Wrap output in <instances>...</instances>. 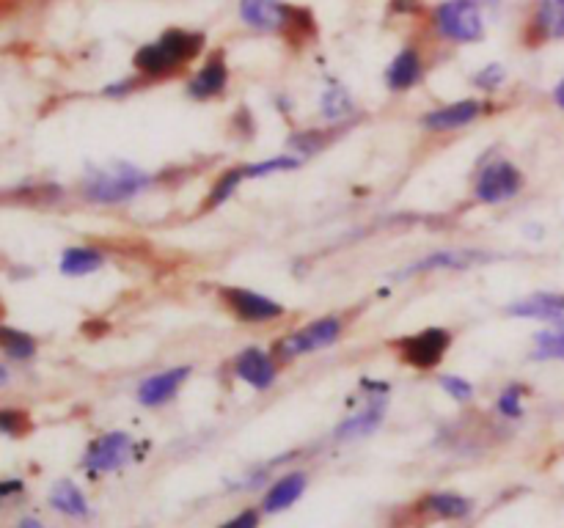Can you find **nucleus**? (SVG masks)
<instances>
[{"label": "nucleus", "instance_id": "f257e3e1", "mask_svg": "<svg viewBox=\"0 0 564 528\" xmlns=\"http://www.w3.org/2000/svg\"><path fill=\"white\" fill-rule=\"evenodd\" d=\"M201 50H204V33L168 28L155 42L138 47V53L133 55V66L141 77L157 80L188 66L196 55H201Z\"/></svg>", "mask_w": 564, "mask_h": 528}, {"label": "nucleus", "instance_id": "f03ea898", "mask_svg": "<svg viewBox=\"0 0 564 528\" xmlns=\"http://www.w3.org/2000/svg\"><path fill=\"white\" fill-rule=\"evenodd\" d=\"M149 187H152V176L146 171L127 160H116L102 168H91L83 182V196L89 198L91 204L116 207V204H127V201L138 198Z\"/></svg>", "mask_w": 564, "mask_h": 528}, {"label": "nucleus", "instance_id": "7ed1b4c3", "mask_svg": "<svg viewBox=\"0 0 564 528\" xmlns=\"http://www.w3.org/2000/svg\"><path fill=\"white\" fill-rule=\"evenodd\" d=\"M344 328H347V319L339 317V314H325V317L311 319L306 325L287 333L284 339H278L273 344V355H276L278 363H284L295 361L300 355L328 350V347L342 341Z\"/></svg>", "mask_w": 564, "mask_h": 528}, {"label": "nucleus", "instance_id": "20e7f679", "mask_svg": "<svg viewBox=\"0 0 564 528\" xmlns=\"http://www.w3.org/2000/svg\"><path fill=\"white\" fill-rule=\"evenodd\" d=\"M432 25L446 42L474 44L485 36V20L479 0H443L432 11Z\"/></svg>", "mask_w": 564, "mask_h": 528}, {"label": "nucleus", "instance_id": "39448f33", "mask_svg": "<svg viewBox=\"0 0 564 528\" xmlns=\"http://www.w3.org/2000/svg\"><path fill=\"white\" fill-rule=\"evenodd\" d=\"M449 347H452V330L446 328H424L419 333H408L391 341V350L397 352L399 361L421 372L435 369Z\"/></svg>", "mask_w": 564, "mask_h": 528}, {"label": "nucleus", "instance_id": "423d86ee", "mask_svg": "<svg viewBox=\"0 0 564 528\" xmlns=\"http://www.w3.org/2000/svg\"><path fill=\"white\" fill-rule=\"evenodd\" d=\"M218 297H221L223 308L243 325H267V322H276L287 314V308L278 300L262 295L256 289H245V286H218Z\"/></svg>", "mask_w": 564, "mask_h": 528}, {"label": "nucleus", "instance_id": "0eeeda50", "mask_svg": "<svg viewBox=\"0 0 564 528\" xmlns=\"http://www.w3.org/2000/svg\"><path fill=\"white\" fill-rule=\"evenodd\" d=\"M526 185V176L518 165L509 163L504 157L490 160L474 179V198L479 204L496 207L504 201H512Z\"/></svg>", "mask_w": 564, "mask_h": 528}, {"label": "nucleus", "instance_id": "6e6552de", "mask_svg": "<svg viewBox=\"0 0 564 528\" xmlns=\"http://www.w3.org/2000/svg\"><path fill=\"white\" fill-rule=\"evenodd\" d=\"M361 388L366 391V402L361 410H355L353 416H347L339 424V427L333 429V438L342 440H361V438H369L372 432L380 429L383 424V418H386V410H388V394H391V385L388 383H369L364 380Z\"/></svg>", "mask_w": 564, "mask_h": 528}, {"label": "nucleus", "instance_id": "1a4fd4ad", "mask_svg": "<svg viewBox=\"0 0 564 528\" xmlns=\"http://www.w3.org/2000/svg\"><path fill=\"white\" fill-rule=\"evenodd\" d=\"M240 20L262 33H284L292 28L303 31L309 22V11L292 9L281 0H240Z\"/></svg>", "mask_w": 564, "mask_h": 528}, {"label": "nucleus", "instance_id": "9d476101", "mask_svg": "<svg viewBox=\"0 0 564 528\" xmlns=\"http://www.w3.org/2000/svg\"><path fill=\"white\" fill-rule=\"evenodd\" d=\"M135 440L127 432H108L91 440L89 449L83 454V468L89 473H111L124 468L133 460Z\"/></svg>", "mask_w": 564, "mask_h": 528}, {"label": "nucleus", "instance_id": "9b49d317", "mask_svg": "<svg viewBox=\"0 0 564 528\" xmlns=\"http://www.w3.org/2000/svg\"><path fill=\"white\" fill-rule=\"evenodd\" d=\"M490 102L485 99H460V102H449L443 108L427 110L419 119V124L427 132H449V130H460V127H468L474 124L482 116L490 113Z\"/></svg>", "mask_w": 564, "mask_h": 528}, {"label": "nucleus", "instance_id": "f8f14e48", "mask_svg": "<svg viewBox=\"0 0 564 528\" xmlns=\"http://www.w3.org/2000/svg\"><path fill=\"white\" fill-rule=\"evenodd\" d=\"M234 377L254 391H270L278 383V361L262 347H245L234 355Z\"/></svg>", "mask_w": 564, "mask_h": 528}, {"label": "nucleus", "instance_id": "ddd939ff", "mask_svg": "<svg viewBox=\"0 0 564 528\" xmlns=\"http://www.w3.org/2000/svg\"><path fill=\"white\" fill-rule=\"evenodd\" d=\"M487 259H493V256L474 251V248H441V251H432L427 253V256H421L419 262L408 264V267L397 275V281H405V278H413V275L438 273V270H468L471 264L487 262Z\"/></svg>", "mask_w": 564, "mask_h": 528}, {"label": "nucleus", "instance_id": "4468645a", "mask_svg": "<svg viewBox=\"0 0 564 528\" xmlns=\"http://www.w3.org/2000/svg\"><path fill=\"white\" fill-rule=\"evenodd\" d=\"M190 374H193V366H171L163 372L149 374L138 383L135 396L144 407H163L182 391V385L188 383Z\"/></svg>", "mask_w": 564, "mask_h": 528}, {"label": "nucleus", "instance_id": "2eb2a0df", "mask_svg": "<svg viewBox=\"0 0 564 528\" xmlns=\"http://www.w3.org/2000/svg\"><path fill=\"white\" fill-rule=\"evenodd\" d=\"M226 88H229V64H226L223 53H215L201 64L196 75L190 77L185 91H188L190 99L207 102V99L221 97Z\"/></svg>", "mask_w": 564, "mask_h": 528}, {"label": "nucleus", "instance_id": "dca6fc26", "mask_svg": "<svg viewBox=\"0 0 564 528\" xmlns=\"http://www.w3.org/2000/svg\"><path fill=\"white\" fill-rule=\"evenodd\" d=\"M386 88L391 94H405L410 88H416L424 80V61L416 47H402L391 64L386 66Z\"/></svg>", "mask_w": 564, "mask_h": 528}, {"label": "nucleus", "instance_id": "f3484780", "mask_svg": "<svg viewBox=\"0 0 564 528\" xmlns=\"http://www.w3.org/2000/svg\"><path fill=\"white\" fill-rule=\"evenodd\" d=\"M507 314L509 317L542 319V322H551V325H564V295L537 292V295L509 303Z\"/></svg>", "mask_w": 564, "mask_h": 528}, {"label": "nucleus", "instance_id": "a211bd4d", "mask_svg": "<svg viewBox=\"0 0 564 528\" xmlns=\"http://www.w3.org/2000/svg\"><path fill=\"white\" fill-rule=\"evenodd\" d=\"M306 484H309V476L300 471H292L276 479L267 487L265 498H262V512L265 515H278V512H284L292 504H298L300 495L306 493Z\"/></svg>", "mask_w": 564, "mask_h": 528}, {"label": "nucleus", "instance_id": "6ab92c4d", "mask_svg": "<svg viewBox=\"0 0 564 528\" xmlns=\"http://www.w3.org/2000/svg\"><path fill=\"white\" fill-rule=\"evenodd\" d=\"M471 498L460 493H430L419 501L421 515L432 517V520H463L471 515Z\"/></svg>", "mask_w": 564, "mask_h": 528}, {"label": "nucleus", "instance_id": "aec40b11", "mask_svg": "<svg viewBox=\"0 0 564 528\" xmlns=\"http://www.w3.org/2000/svg\"><path fill=\"white\" fill-rule=\"evenodd\" d=\"M105 253L100 248H91V245H72L67 251L61 253V262L58 270L69 278H83V275H94L97 270L105 267Z\"/></svg>", "mask_w": 564, "mask_h": 528}, {"label": "nucleus", "instance_id": "412c9836", "mask_svg": "<svg viewBox=\"0 0 564 528\" xmlns=\"http://www.w3.org/2000/svg\"><path fill=\"white\" fill-rule=\"evenodd\" d=\"M50 506H53L56 512H61V515L78 517V520L91 515L86 495H83V490H80L78 484L72 482H58L56 487L50 490Z\"/></svg>", "mask_w": 564, "mask_h": 528}, {"label": "nucleus", "instance_id": "4be33fe9", "mask_svg": "<svg viewBox=\"0 0 564 528\" xmlns=\"http://www.w3.org/2000/svg\"><path fill=\"white\" fill-rule=\"evenodd\" d=\"M531 28L540 39H564V0H540Z\"/></svg>", "mask_w": 564, "mask_h": 528}, {"label": "nucleus", "instance_id": "5701e85b", "mask_svg": "<svg viewBox=\"0 0 564 528\" xmlns=\"http://www.w3.org/2000/svg\"><path fill=\"white\" fill-rule=\"evenodd\" d=\"M355 113V102L350 97V91L342 86H331L322 91L320 97V116L328 124H339V121H347Z\"/></svg>", "mask_w": 564, "mask_h": 528}, {"label": "nucleus", "instance_id": "b1692460", "mask_svg": "<svg viewBox=\"0 0 564 528\" xmlns=\"http://www.w3.org/2000/svg\"><path fill=\"white\" fill-rule=\"evenodd\" d=\"M300 165H303V157H300V154H276V157H265V160L243 165V174L248 182H254V179H265V176L295 171Z\"/></svg>", "mask_w": 564, "mask_h": 528}, {"label": "nucleus", "instance_id": "393cba45", "mask_svg": "<svg viewBox=\"0 0 564 528\" xmlns=\"http://www.w3.org/2000/svg\"><path fill=\"white\" fill-rule=\"evenodd\" d=\"M534 361H564V325L534 333Z\"/></svg>", "mask_w": 564, "mask_h": 528}, {"label": "nucleus", "instance_id": "a878e982", "mask_svg": "<svg viewBox=\"0 0 564 528\" xmlns=\"http://www.w3.org/2000/svg\"><path fill=\"white\" fill-rule=\"evenodd\" d=\"M0 347L12 361H31L36 355V339L25 330L0 328Z\"/></svg>", "mask_w": 564, "mask_h": 528}, {"label": "nucleus", "instance_id": "bb28decb", "mask_svg": "<svg viewBox=\"0 0 564 528\" xmlns=\"http://www.w3.org/2000/svg\"><path fill=\"white\" fill-rule=\"evenodd\" d=\"M243 182H245L243 168H229L226 174L218 176V182H215L210 193H207V198H204V209H215L221 207V204H226V201L237 193V187L243 185Z\"/></svg>", "mask_w": 564, "mask_h": 528}, {"label": "nucleus", "instance_id": "cd10ccee", "mask_svg": "<svg viewBox=\"0 0 564 528\" xmlns=\"http://www.w3.org/2000/svg\"><path fill=\"white\" fill-rule=\"evenodd\" d=\"M496 410H498V416L509 418V421H518V418H523V385L509 383L507 388L496 396Z\"/></svg>", "mask_w": 564, "mask_h": 528}, {"label": "nucleus", "instance_id": "c85d7f7f", "mask_svg": "<svg viewBox=\"0 0 564 528\" xmlns=\"http://www.w3.org/2000/svg\"><path fill=\"white\" fill-rule=\"evenodd\" d=\"M438 385L443 388V394L452 396L457 405H468L476 394V388L471 385V380L457 377V374H441V377H438Z\"/></svg>", "mask_w": 564, "mask_h": 528}, {"label": "nucleus", "instance_id": "c756f323", "mask_svg": "<svg viewBox=\"0 0 564 528\" xmlns=\"http://www.w3.org/2000/svg\"><path fill=\"white\" fill-rule=\"evenodd\" d=\"M504 80H507V69L501 64H487L485 69H479L474 75V86L479 91H485V94H493L498 88L504 86Z\"/></svg>", "mask_w": 564, "mask_h": 528}, {"label": "nucleus", "instance_id": "7c9ffc66", "mask_svg": "<svg viewBox=\"0 0 564 528\" xmlns=\"http://www.w3.org/2000/svg\"><path fill=\"white\" fill-rule=\"evenodd\" d=\"M25 427H28V421H25L23 413H17V410H3V413H0V432H6V435H23Z\"/></svg>", "mask_w": 564, "mask_h": 528}, {"label": "nucleus", "instance_id": "2f4dec72", "mask_svg": "<svg viewBox=\"0 0 564 528\" xmlns=\"http://www.w3.org/2000/svg\"><path fill=\"white\" fill-rule=\"evenodd\" d=\"M218 528H259V509H243L240 515H234Z\"/></svg>", "mask_w": 564, "mask_h": 528}, {"label": "nucleus", "instance_id": "473e14b6", "mask_svg": "<svg viewBox=\"0 0 564 528\" xmlns=\"http://www.w3.org/2000/svg\"><path fill=\"white\" fill-rule=\"evenodd\" d=\"M20 490H23V482H17V479H14V482H0V498H3V495L20 493Z\"/></svg>", "mask_w": 564, "mask_h": 528}, {"label": "nucleus", "instance_id": "72a5a7b5", "mask_svg": "<svg viewBox=\"0 0 564 528\" xmlns=\"http://www.w3.org/2000/svg\"><path fill=\"white\" fill-rule=\"evenodd\" d=\"M17 528H45V523H42V520H36V517H23Z\"/></svg>", "mask_w": 564, "mask_h": 528}, {"label": "nucleus", "instance_id": "f704fd0d", "mask_svg": "<svg viewBox=\"0 0 564 528\" xmlns=\"http://www.w3.org/2000/svg\"><path fill=\"white\" fill-rule=\"evenodd\" d=\"M553 102H556V105L564 110V80L559 83V86L553 88Z\"/></svg>", "mask_w": 564, "mask_h": 528}, {"label": "nucleus", "instance_id": "c9c22d12", "mask_svg": "<svg viewBox=\"0 0 564 528\" xmlns=\"http://www.w3.org/2000/svg\"><path fill=\"white\" fill-rule=\"evenodd\" d=\"M0 385H9V369L0 363Z\"/></svg>", "mask_w": 564, "mask_h": 528}]
</instances>
